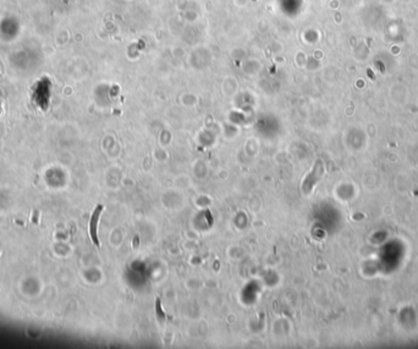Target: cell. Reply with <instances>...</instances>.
Segmentation results:
<instances>
[{
  "label": "cell",
  "mask_w": 418,
  "mask_h": 349,
  "mask_svg": "<svg viewBox=\"0 0 418 349\" xmlns=\"http://www.w3.org/2000/svg\"><path fill=\"white\" fill-rule=\"evenodd\" d=\"M103 209H104L103 205L97 206V208L95 209V211H93L92 216H91V218H90V236H91V240H92V242L95 243L97 247L99 246V240H98V235H97V228H98V221H99V217H101Z\"/></svg>",
  "instance_id": "1"
},
{
  "label": "cell",
  "mask_w": 418,
  "mask_h": 349,
  "mask_svg": "<svg viewBox=\"0 0 418 349\" xmlns=\"http://www.w3.org/2000/svg\"><path fill=\"white\" fill-rule=\"evenodd\" d=\"M320 166H322V165H320V163H319V167ZM319 167L315 165L313 172H312V174L309 175L308 177H307V180L305 181V183H303V191H305L306 193H308L309 191H311V189L313 188L314 183L318 182V181H319V178L322 177L323 169L320 170V171H318V169H319Z\"/></svg>",
  "instance_id": "2"
}]
</instances>
